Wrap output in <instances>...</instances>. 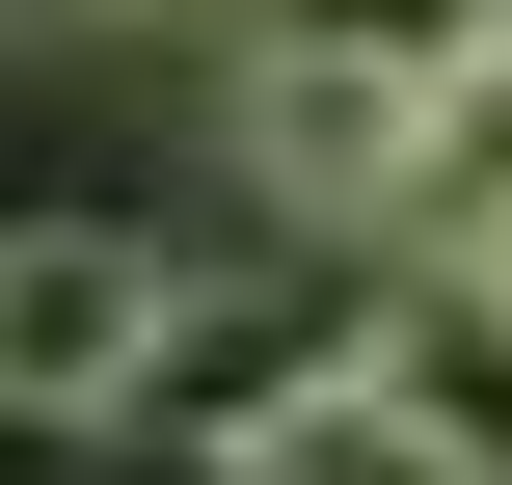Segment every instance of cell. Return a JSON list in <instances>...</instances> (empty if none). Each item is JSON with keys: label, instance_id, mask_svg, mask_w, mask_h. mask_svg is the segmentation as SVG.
<instances>
[{"label": "cell", "instance_id": "obj_2", "mask_svg": "<svg viewBox=\"0 0 512 485\" xmlns=\"http://www.w3.org/2000/svg\"><path fill=\"white\" fill-rule=\"evenodd\" d=\"M216 162H243L297 243H378V216H405V54L270 27V54H243V108H216Z\"/></svg>", "mask_w": 512, "mask_h": 485}, {"label": "cell", "instance_id": "obj_6", "mask_svg": "<svg viewBox=\"0 0 512 485\" xmlns=\"http://www.w3.org/2000/svg\"><path fill=\"white\" fill-rule=\"evenodd\" d=\"M27 189H54V135H27V81H0V216H27Z\"/></svg>", "mask_w": 512, "mask_h": 485}, {"label": "cell", "instance_id": "obj_4", "mask_svg": "<svg viewBox=\"0 0 512 485\" xmlns=\"http://www.w3.org/2000/svg\"><path fill=\"white\" fill-rule=\"evenodd\" d=\"M378 243H512V0L459 54H405V216Z\"/></svg>", "mask_w": 512, "mask_h": 485}, {"label": "cell", "instance_id": "obj_3", "mask_svg": "<svg viewBox=\"0 0 512 485\" xmlns=\"http://www.w3.org/2000/svg\"><path fill=\"white\" fill-rule=\"evenodd\" d=\"M351 378H378L459 485H512V297L459 270V243H432V297H405V324H351Z\"/></svg>", "mask_w": 512, "mask_h": 485}, {"label": "cell", "instance_id": "obj_7", "mask_svg": "<svg viewBox=\"0 0 512 485\" xmlns=\"http://www.w3.org/2000/svg\"><path fill=\"white\" fill-rule=\"evenodd\" d=\"M459 270H486V297H512V243H459Z\"/></svg>", "mask_w": 512, "mask_h": 485}, {"label": "cell", "instance_id": "obj_5", "mask_svg": "<svg viewBox=\"0 0 512 485\" xmlns=\"http://www.w3.org/2000/svg\"><path fill=\"white\" fill-rule=\"evenodd\" d=\"M216 485H459V459H432V432H405L351 351H324V378H270V405L216 432Z\"/></svg>", "mask_w": 512, "mask_h": 485}, {"label": "cell", "instance_id": "obj_1", "mask_svg": "<svg viewBox=\"0 0 512 485\" xmlns=\"http://www.w3.org/2000/svg\"><path fill=\"white\" fill-rule=\"evenodd\" d=\"M162 297H189V243H135L108 189H27L0 216V432H108L135 351H162Z\"/></svg>", "mask_w": 512, "mask_h": 485}]
</instances>
